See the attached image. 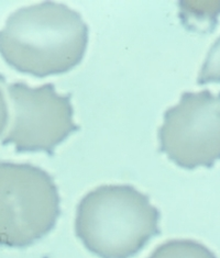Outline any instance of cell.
Returning <instances> with one entry per match:
<instances>
[{"mask_svg": "<svg viewBox=\"0 0 220 258\" xmlns=\"http://www.w3.org/2000/svg\"><path fill=\"white\" fill-rule=\"evenodd\" d=\"M160 212L129 185L100 186L79 202L75 233L100 258H129L160 233Z\"/></svg>", "mask_w": 220, "mask_h": 258, "instance_id": "cell-2", "label": "cell"}, {"mask_svg": "<svg viewBox=\"0 0 220 258\" xmlns=\"http://www.w3.org/2000/svg\"><path fill=\"white\" fill-rule=\"evenodd\" d=\"M14 107V120L3 139V145L12 144L17 152H45L54 149L78 130L73 120L70 95H60L53 84L29 87L24 83L8 86Z\"/></svg>", "mask_w": 220, "mask_h": 258, "instance_id": "cell-5", "label": "cell"}, {"mask_svg": "<svg viewBox=\"0 0 220 258\" xmlns=\"http://www.w3.org/2000/svg\"><path fill=\"white\" fill-rule=\"evenodd\" d=\"M158 141L161 152L180 167H211L220 159V93L183 94L165 111Z\"/></svg>", "mask_w": 220, "mask_h": 258, "instance_id": "cell-4", "label": "cell"}, {"mask_svg": "<svg viewBox=\"0 0 220 258\" xmlns=\"http://www.w3.org/2000/svg\"><path fill=\"white\" fill-rule=\"evenodd\" d=\"M88 27L66 5L45 2L18 9L0 31V55L12 69L35 77L60 75L79 63Z\"/></svg>", "mask_w": 220, "mask_h": 258, "instance_id": "cell-1", "label": "cell"}, {"mask_svg": "<svg viewBox=\"0 0 220 258\" xmlns=\"http://www.w3.org/2000/svg\"><path fill=\"white\" fill-rule=\"evenodd\" d=\"M57 185L31 164L0 162V246H30L53 230L60 217Z\"/></svg>", "mask_w": 220, "mask_h": 258, "instance_id": "cell-3", "label": "cell"}, {"mask_svg": "<svg viewBox=\"0 0 220 258\" xmlns=\"http://www.w3.org/2000/svg\"><path fill=\"white\" fill-rule=\"evenodd\" d=\"M220 83V36L211 45L200 74L197 79L198 85Z\"/></svg>", "mask_w": 220, "mask_h": 258, "instance_id": "cell-7", "label": "cell"}, {"mask_svg": "<svg viewBox=\"0 0 220 258\" xmlns=\"http://www.w3.org/2000/svg\"><path fill=\"white\" fill-rule=\"evenodd\" d=\"M8 119H9L8 106H7V102H6L3 90L0 88V135H2L6 125H7Z\"/></svg>", "mask_w": 220, "mask_h": 258, "instance_id": "cell-8", "label": "cell"}, {"mask_svg": "<svg viewBox=\"0 0 220 258\" xmlns=\"http://www.w3.org/2000/svg\"><path fill=\"white\" fill-rule=\"evenodd\" d=\"M149 258H217L205 245L192 239H173L160 245Z\"/></svg>", "mask_w": 220, "mask_h": 258, "instance_id": "cell-6", "label": "cell"}]
</instances>
